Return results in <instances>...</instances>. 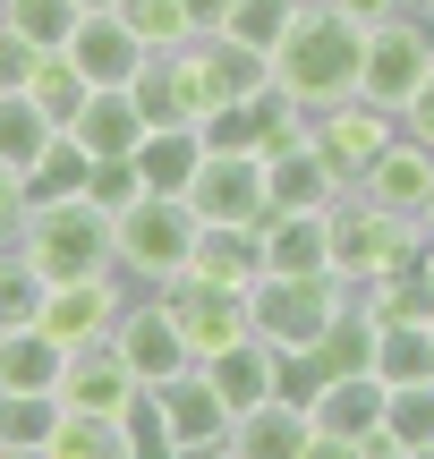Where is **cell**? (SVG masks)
<instances>
[{"mask_svg":"<svg viewBox=\"0 0 434 459\" xmlns=\"http://www.w3.org/2000/svg\"><path fill=\"white\" fill-rule=\"evenodd\" d=\"M68 349L51 341L43 324H9L0 332V392H60Z\"/></svg>","mask_w":434,"mask_h":459,"instance_id":"22","label":"cell"},{"mask_svg":"<svg viewBox=\"0 0 434 459\" xmlns=\"http://www.w3.org/2000/svg\"><path fill=\"white\" fill-rule=\"evenodd\" d=\"M265 273L324 281V273H333V213H265Z\"/></svg>","mask_w":434,"mask_h":459,"instance_id":"18","label":"cell"},{"mask_svg":"<svg viewBox=\"0 0 434 459\" xmlns=\"http://www.w3.org/2000/svg\"><path fill=\"white\" fill-rule=\"evenodd\" d=\"M358 196H375L384 213H401V221H418L426 204H434V145H418V136H392L384 153H375V170L358 179Z\"/></svg>","mask_w":434,"mask_h":459,"instance_id":"15","label":"cell"},{"mask_svg":"<svg viewBox=\"0 0 434 459\" xmlns=\"http://www.w3.org/2000/svg\"><path fill=\"white\" fill-rule=\"evenodd\" d=\"M34 68H43V51H34L26 34H9V26H0V94H26V85H34Z\"/></svg>","mask_w":434,"mask_h":459,"instance_id":"41","label":"cell"},{"mask_svg":"<svg viewBox=\"0 0 434 459\" xmlns=\"http://www.w3.org/2000/svg\"><path fill=\"white\" fill-rule=\"evenodd\" d=\"M77 9H85V17H94V9H119V0H77Z\"/></svg>","mask_w":434,"mask_h":459,"instance_id":"49","label":"cell"},{"mask_svg":"<svg viewBox=\"0 0 434 459\" xmlns=\"http://www.w3.org/2000/svg\"><path fill=\"white\" fill-rule=\"evenodd\" d=\"M85 179H94V153L60 128V136L43 145V162L26 170V196H34V204H68V196H85Z\"/></svg>","mask_w":434,"mask_h":459,"instance_id":"28","label":"cell"},{"mask_svg":"<svg viewBox=\"0 0 434 459\" xmlns=\"http://www.w3.org/2000/svg\"><path fill=\"white\" fill-rule=\"evenodd\" d=\"M230 17H239V0H187V26L196 34H230Z\"/></svg>","mask_w":434,"mask_h":459,"instance_id":"45","label":"cell"},{"mask_svg":"<svg viewBox=\"0 0 434 459\" xmlns=\"http://www.w3.org/2000/svg\"><path fill=\"white\" fill-rule=\"evenodd\" d=\"M119 26H128L145 51H179V43H196V26H187V0H119Z\"/></svg>","mask_w":434,"mask_h":459,"instance_id":"34","label":"cell"},{"mask_svg":"<svg viewBox=\"0 0 434 459\" xmlns=\"http://www.w3.org/2000/svg\"><path fill=\"white\" fill-rule=\"evenodd\" d=\"M111 230H119V273H128L136 290H170V281L187 273V247H196L187 196H136Z\"/></svg>","mask_w":434,"mask_h":459,"instance_id":"4","label":"cell"},{"mask_svg":"<svg viewBox=\"0 0 434 459\" xmlns=\"http://www.w3.org/2000/svg\"><path fill=\"white\" fill-rule=\"evenodd\" d=\"M187 459H239V451H230V443H213V451H187Z\"/></svg>","mask_w":434,"mask_h":459,"instance_id":"47","label":"cell"},{"mask_svg":"<svg viewBox=\"0 0 434 459\" xmlns=\"http://www.w3.org/2000/svg\"><path fill=\"white\" fill-rule=\"evenodd\" d=\"M418 255H426V230L418 221L384 213V204L358 196V187L333 204V273L350 281V290H367L375 273H409Z\"/></svg>","mask_w":434,"mask_h":459,"instance_id":"3","label":"cell"},{"mask_svg":"<svg viewBox=\"0 0 434 459\" xmlns=\"http://www.w3.org/2000/svg\"><path fill=\"white\" fill-rule=\"evenodd\" d=\"M401 136V111H384V102H367V94H350V102H333V111H307V145L324 153V170H333L341 187H358L375 170V153Z\"/></svg>","mask_w":434,"mask_h":459,"instance_id":"7","label":"cell"},{"mask_svg":"<svg viewBox=\"0 0 434 459\" xmlns=\"http://www.w3.org/2000/svg\"><path fill=\"white\" fill-rule=\"evenodd\" d=\"M299 9H307V0H239L230 34H239V43H256V51L273 60V51H282V34L299 26Z\"/></svg>","mask_w":434,"mask_h":459,"instance_id":"38","label":"cell"},{"mask_svg":"<svg viewBox=\"0 0 434 459\" xmlns=\"http://www.w3.org/2000/svg\"><path fill=\"white\" fill-rule=\"evenodd\" d=\"M307 443H316V417L290 409V400H256V409L230 417V451L239 459H299Z\"/></svg>","mask_w":434,"mask_h":459,"instance_id":"21","label":"cell"},{"mask_svg":"<svg viewBox=\"0 0 434 459\" xmlns=\"http://www.w3.org/2000/svg\"><path fill=\"white\" fill-rule=\"evenodd\" d=\"M187 213L196 221H265L273 213L265 153H204L196 187H187Z\"/></svg>","mask_w":434,"mask_h":459,"instance_id":"11","label":"cell"},{"mask_svg":"<svg viewBox=\"0 0 434 459\" xmlns=\"http://www.w3.org/2000/svg\"><path fill=\"white\" fill-rule=\"evenodd\" d=\"M401 459H434V443H426V451H401Z\"/></svg>","mask_w":434,"mask_h":459,"instance_id":"52","label":"cell"},{"mask_svg":"<svg viewBox=\"0 0 434 459\" xmlns=\"http://www.w3.org/2000/svg\"><path fill=\"white\" fill-rule=\"evenodd\" d=\"M358 307L375 315V324H434V281L409 264V273H375L367 290H358Z\"/></svg>","mask_w":434,"mask_h":459,"instance_id":"29","label":"cell"},{"mask_svg":"<svg viewBox=\"0 0 434 459\" xmlns=\"http://www.w3.org/2000/svg\"><path fill=\"white\" fill-rule=\"evenodd\" d=\"M333 9H341V17H350V26H358V34H375V26H392V17H401V9H409V0H333Z\"/></svg>","mask_w":434,"mask_h":459,"instance_id":"43","label":"cell"},{"mask_svg":"<svg viewBox=\"0 0 434 459\" xmlns=\"http://www.w3.org/2000/svg\"><path fill=\"white\" fill-rule=\"evenodd\" d=\"M153 417H162V443L179 451V459L230 443V400L213 392V375H204V366H187L179 383H162V392H153Z\"/></svg>","mask_w":434,"mask_h":459,"instance_id":"12","label":"cell"},{"mask_svg":"<svg viewBox=\"0 0 434 459\" xmlns=\"http://www.w3.org/2000/svg\"><path fill=\"white\" fill-rule=\"evenodd\" d=\"M187 273L213 290H256L265 281V221H196Z\"/></svg>","mask_w":434,"mask_h":459,"instance_id":"13","label":"cell"},{"mask_svg":"<svg viewBox=\"0 0 434 459\" xmlns=\"http://www.w3.org/2000/svg\"><path fill=\"white\" fill-rule=\"evenodd\" d=\"M34 221V196H26V170H0V247H17Z\"/></svg>","mask_w":434,"mask_h":459,"instance_id":"42","label":"cell"},{"mask_svg":"<svg viewBox=\"0 0 434 459\" xmlns=\"http://www.w3.org/2000/svg\"><path fill=\"white\" fill-rule=\"evenodd\" d=\"M77 17H85L77 0H0V26L26 34L34 51H60L68 34H77Z\"/></svg>","mask_w":434,"mask_h":459,"instance_id":"33","label":"cell"},{"mask_svg":"<svg viewBox=\"0 0 434 459\" xmlns=\"http://www.w3.org/2000/svg\"><path fill=\"white\" fill-rule=\"evenodd\" d=\"M162 307L179 315V341H187V358H221L230 341H247L256 332V315H247V290H213V281H196V273H179L162 290Z\"/></svg>","mask_w":434,"mask_h":459,"instance_id":"8","label":"cell"},{"mask_svg":"<svg viewBox=\"0 0 434 459\" xmlns=\"http://www.w3.org/2000/svg\"><path fill=\"white\" fill-rule=\"evenodd\" d=\"M204 375H213V392L230 400V417H239V409L282 392V349H273L265 332H247V341H230L221 358H204Z\"/></svg>","mask_w":434,"mask_h":459,"instance_id":"20","label":"cell"},{"mask_svg":"<svg viewBox=\"0 0 434 459\" xmlns=\"http://www.w3.org/2000/svg\"><path fill=\"white\" fill-rule=\"evenodd\" d=\"M316 426L341 434V443H367L384 426V375H333L324 400H316Z\"/></svg>","mask_w":434,"mask_h":459,"instance_id":"23","label":"cell"},{"mask_svg":"<svg viewBox=\"0 0 434 459\" xmlns=\"http://www.w3.org/2000/svg\"><path fill=\"white\" fill-rule=\"evenodd\" d=\"M358 68H367V34H358L333 0H307L299 26H290L282 51H273V85H282L290 102H307V111L350 102L358 94Z\"/></svg>","mask_w":434,"mask_h":459,"instance_id":"1","label":"cell"},{"mask_svg":"<svg viewBox=\"0 0 434 459\" xmlns=\"http://www.w3.org/2000/svg\"><path fill=\"white\" fill-rule=\"evenodd\" d=\"M409 9H418V17H434V0H409Z\"/></svg>","mask_w":434,"mask_h":459,"instance_id":"51","label":"cell"},{"mask_svg":"<svg viewBox=\"0 0 434 459\" xmlns=\"http://www.w3.org/2000/svg\"><path fill=\"white\" fill-rule=\"evenodd\" d=\"M119 315H128V273H94V281H60L34 324H43L60 349H94V341L119 332Z\"/></svg>","mask_w":434,"mask_h":459,"instance_id":"10","label":"cell"},{"mask_svg":"<svg viewBox=\"0 0 434 459\" xmlns=\"http://www.w3.org/2000/svg\"><path fill=\"white\" fill-rule=\"evenodd\" d=\"M136 111H145V128H187V111H179V68H170V51H153L145 68H136Z\"/></svg>","mask_w":434,"mask_h":459,"instance_id":"36","label":"cell"},{"mask_svg":"<svg viewBox=\"0 0 434 459\" xmlns=\"http://www.w3.org/2000/svg\"><path fill=\"white\" fill-rule=\"evenodd\" d=\"M434 77V17L401 9L392 26L367 34V68H358V94L384 102V111H409V94Z\"/></svg>","mask_w":434,"mask_h":459,"instance_id":"6","label":"cell"},{"mask_svg":"<svg viewBox=\"0 0 434 459\" xmlns=\"http://www.w3.org/2000/svg\"><path fill=\"white\" fill-rule=\"evenodd\" d=\"M418 273H426V281H434V238H426V255H418Z\"/></svg>","mask_w":434,"mask_h":459,"instance_id":"48","label":"cell"},{"mask_svg":"<svg viewBox=\"0 0 434 459\" xmlns=\"http://www.w3.org/2000/svg\"><path fill=\"white\" fill-rule=\"evenodd\" d=\"M43 298H51V281L26 264V247H0V332H9V324H34Z\"/></svg>","mask_w":434,"mask_h":459,"instance_id":"35","label":"cell"},{"mask_svg":"<svg viewBox=\"0 0 434 459\" xmlns=\"http://www.w3.org/2000/svg\"><path fill=\"white\" fill-rule=\"evenodd\" d=\"M136 170H145L153 196H187L196 170H204V136L196 128H153L145 145H136Z\"/></svg>","mask_w":434,"mask_h":459,"instance_id":"24","label":"cell"},{"mask_svg":"<svg viewBox=\"0 0 434 459\" xmlns=\"http://www.w3.org/2000/svg\"><path fill=\"white\" fill-rule=\"evenodd\" d=\"M85 196H94L102 204V213H128V204L136 196H153V187H145V170H136V153H128V162H94V179H85Z\"/></svg>","mask_w":434,"mask_h":459,"instance_id":"40","label":"cell"},{"mask_svg":"<svg viewBox=\"0 0 434 459\" xmlns=\"http://www.w3.org/2000/svg\"><path fill=\"white\" fill-rule=\"evenodd\" d=\"M26 94H34V102H43V111L68 128V119L85 111V94H94V85L77 77V60H68V51H43V68H34V85H26Z\"/></svg>","mask_w":434,"mask_h":459,"instance_id":"37","label":"cell"},{"mask_svg":"<svg viewBox=\"0 0 434 459\" xmlns=\"http://www.w3.org/2000/svg\"><path fill=\"white\" fill-rule=\"evenodd\" d=\"M136 392H145V383L128 375V358H119L111 341H94V349H68V366H60V409L128 417V409H136Z\"/></svg>","mask_w":434,"mask_h":459,"instance_id":"14","label":"cell"},{"mask_svg":"<svg viewBox=\"0 0 434 459\" xmlns=\"http://www.w3.org/2000/svg\"><path fill=\"white\" fill-rule=\"evenodd\" d=\"M341 298H350V281H299V273H265L247 290V315H256V332H265L273 349H316L324 341V324L341 315Z\"/></svg>","mask_w":434,"mask_h":459,"instance_id":"5","label":"cell"},{"mask_svg":"<svg viewBox=\"0 0 434 459\" xmlns=\"http://www.w3.org/2000/svg\"><path fill=\"white\" fill-rule=\"evenodd\" d=\"M51 136H60V119L34 94H0V170H34Z\"/></svg>","mask_w":434,"mask_h":459,"instance_id":"27","label":"cell"},{"mask_svg":"<svg viewBox=\"0 0 434 459\" xmlns=\"http://www.w3.org/2000/svg\"><path fill=\"white\" fill-rule=\"evenodd\" d=\"M265 187H273V213H333V204L350 196V187L324 170V153L307 145V136H299L290 153H273V162H265Z\"/></svg>","mask_w":434,"mask_h":459,"instance_id":"19","label":"cell"},{"mask_svg":"<svg viewBox=\"0 0 434 459\" xmlns=\"http://www.w3.org/2000/svg\"><path fill=\"white\" fill-rule=\"evenodd\" d=\"M375 341H384V324H375V315L358 307V290H350V298H341V315L324 324L316 358L333 366V375H375Z\"/></svg>","mask_w":434,"mask_h":459,"instance_id":"26","label":"cell"},{"mask_svg":"<svg viewBox=\"0 0 434 459\" xmlns=\"http://www.w3.org/2000/svg\"><path fill=\"white\" fill-rule=\"evenodd\" d=\"M26 264L60 290V281H94V273H119V230L94 196H68V204H34L26 221Z\"/></svg>","mask_w":434,"mask_h":459,"instance_id":"2","label":"cell"},{"mask_svg":"<svg viewBox=\"0 0 434 459\" xmlns=\"http://www.w3.org/2000/svg\"><path fill=\"white\" fill-rule=\"evenodd\" d=\"M68 136H77L94 162H128V153L145 145L153 128H145V111H136L128 85H94V94H85V111L68 119Z\"/></svg>","mask_w":434,"mask_h":459,"instance_id":"17","label":"cell"},{"mask_svg":"<svg viewBox=\"0 0 434 459\" xmlns=\"http://www.w3.org/2000/svg\"><path fill=\"white\" fill-rule=\"evenodd\" d=\"M418 230H426V238H434V204H426V213H418Z\"/></svg>","mask_w":434,"mask_h":459,"instance_id":"50","label":"cell"},{"mask_svg":"<svg viewBox=\"0 0 434 459\" xmlns=\"http://www.w3.org/2000/svg\"><path fill=\"white\" fill-rule=\"evenodd\" d=\"M401 128L418 136V145H434V77L418 85V94H409V111H401Z\"/></svg>","mask_w":434,"mask_h":459,"instance_id":"44","label":"cell"},{"mask_svg":"<svg viewBox=\"0 0 434 459\" xmlns=\"http://www.w3.org/2000/svg\"><path fill=\"white\" fill-rule=\"evenodd\" d=\"M60 426V392H0V451H43Z\"/></svg>","mask_w":434,"mask_h":459,"instance_id":"31","label":"cell"},{"mask_svg":"<svg viewBox=\"0 0 434 459\" xmlns=\"http://www.w3.org/2000/svg\"><path fill=\"white\" fill-rule=\"evenodd\" d=\"M68 60H77V77L85 85H136V68L153 60L145 43H136L128 26H119V9H94V17H77V34H68Z\"/></svg>","mask_w":434,"mask_h":459,"instance_id":"16","label":"cell"},{"mask_svg":"<svg viewBox=\"0 0 434 459\" xmlns=\"http://www.w3.org/2000/svg\"><path fill=\"white\" fill-rule=\"evenodd\" d=\"M384 434H392V451L434 443V383H384Z\"/></svg>","mask_w":434,"mask_h":459,"instance_id":"32","label":"cell"},{"mask_svg":"<svg viewBox=\"0 0 434 459\" xmlns=\"http://www.w3.org/2000/svg\"><path fill=\"white\" fill-rule=\"evenodd\" d=\"M111 349L128 358V375L145 383V392H162V383H179L187 366V341H179V315L162 307V290H145V298H128V315H119V332H111Z\"/></svg>","mask_w":434,"mask_h":459,"instance_id":"9","label":"cell"},{"mask_svg":"<svg viewBox=\"0 0 434 459\" xmlns=\"http://www.w3.org/2000/svg\"><path fill=\"white\" fill-rule=\"evenodd\" d=\"M299 459H358V443H341V434H324V426H316V443H307Z\"/></svg>","mask_w":434,"mask_h":459,"instance_id":"46","label":"cell"},{"mask_svg":"<svg viewBox=\"0 0 434 459\" xmlns=\"http://www.w3.org/2000/svg\"><path fill=\"white\" fill-rule=\"evenodd\" d=\"M43 459H136L128 443V417H94V409H60Z\"/></svg>","mask_w":434,"mask_h":459,"instance_id":"25","label":"cell"},{"mask_svg":"<svg viewBox=\"0 0 434 459\" xmlns=\"http://www.w3.org/2000/svg\"><path fill=\"white\" fill-rule=\"evenodd\" d=\"M324 383H333V366H324L316 349H282V392H273V400H290V409H307V417H316Z\"/></svg>","mask_w":434,"mask_h":459,"instance_id":"39","label":"cell"},{"mask_svg":"<svg viewBox=\"0 0 434 459\" xmlns=\"http://www.w3.org/2000/svg\"><path fill=\"white\" fill-rule=\"evenodd\" d=\"M375 375L384 383H434V324H384Z\"/></svg>","mask_w":434,"mask_h":459,"instance_id":"30","label":"cell"}]
</instances>
